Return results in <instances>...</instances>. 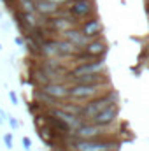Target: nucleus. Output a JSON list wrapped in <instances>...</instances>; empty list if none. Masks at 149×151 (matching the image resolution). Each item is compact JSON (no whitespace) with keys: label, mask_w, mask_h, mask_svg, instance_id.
Instances as JSON below:
<instances>
[{"label":"nucleus","mask_w":149,"mask_h":151,"mask_svg":"<svg viewBox=\"0 0 149 151\" xmlns=\"http://www.w3.org/2000/svg\"><path fill=\"white\" fill-rule=\"evenodd\" d=\"M21 144H23V150L25 151H32V141H30V137H23L21 139Z\"/></svg>","instance_id":"18"},{"label":"nucleus","mask_w":149,"mask_h":151,"mask_svg":"<svg viewBox=\"0 0 149 151\" xmlns=\"http://www.w3.org/2000/svg\"><path fill=\"white\" fill-rule=\"evenodd\" d=\"M107 151H117V150H107Z\"/></svg>","instance_id":"22"},{"label":"nucleus","mask_w":149,"mask_h":151,"mask_svg":"<svg viewBox=\"0 0 149 151\" xmlns=\"http://www.w3.org/2000/svg\"><path fill=\"white\" fill-rule=\"evenodd\" d=\"M35 11H37L39 16L49 18V16H54V14L60 11V7L54 5V4H51V2H47V0H40V2L35 4Z\"/></svg>","instance_id":"13"},{"label":"nucleus","mask_w":149,"mask_h":151,"mask_svg":"<svg viewBox=\"0 0 149 151\" xmlns=\"http://www.w3.org/2000/svg\"><path fill=\"white\" fill-rule=\"evenodd\" d=\"M0 51H2V44H0Z\"/></svg>","instance_id":"23"},{"label":"nucleus","mask_w":149,"mask_h":151,"mask_svg":"<svg viewBox=\"0 0 149 151\" xmlns=\"http://www.w3.org/2000/svg\"><path fill=\"white\" fill-rule=\"evenodd\" d=\"M69 83L67 81H53V83H47V84H44L40 90L47 95V97H51L53 100H56V102H63L65 99H69Z\"/></svg>","instance_id":"9"},{"label":"nucleus","mask_w":149,"mask_h":151,"mask_svg":"<svg viewBox=\"0 0 149 151\" xmlns=\"http://www.w3.org/2000/svg\"><path fill=\"white\" fill-rule=\"evenodd\" d=\"M14 44L19 46V47H25V37L23 35H16L14 37Z\"/></svg>","instance_id":"19"},{"label":"nucleus","mask_w":149,"mask_h":151,"mask_svg":"<svg viewBox=\"0 0 149 151\" xmlns=\"http://www.w3.org/2000/svg\"><path fill=\"white\" fill-rule=\"evenodd\" d=\"M47 2H51V4H54V5H58V7H63V5H67L69 2H72V0H47Z\"/></svg>","instance_id":"20"},{"label":"nucleus","mask_w":149,"mask_h":151,"mask_svg":"<svg viewBox=\"0 0 149 151\" xmlns=\"http://www.w3.org/2000/svg\"><path fill=\"white\" fill-rule=\"evenodd\" d=\"M109 88H112L111 83H95V84H84V83H74L69 86V99L84 104L102 93H105Z\"/></svg>","instance_id":"2"},{"label":"nucleus","mask_w":149,"mask_h":151,"mask_svg":"<svg viewBox=\"0 0 149 151\" xmlns=\"http://www.w3.org/2000/svg\"><path fill=\"white\" fill-rule=\"evenodd\" d=\"M0 19H2V11H0Z\"/></svg>","instance_id":"21"},{"label":"nucleus","mask_w":149,"mask_h":151,"mask_svg":"<svg viewBox=\"0 0 149 151\" xmlns=\"http://www.w3.org/2000/svg\"><path fill=\"white\" fill-rule=\"evenodd\" d=\"M9 100H11V104L16 107V106H19V97H18V93L14 91V90H9Z\"/></svg>","instance_id":"16"},{"label":"nucleus","mask_w":149,"mask_h":151,"mask_svg":"<svg viewBox=\"0 0 149 151\" xmlns=\"http://www.w3.org/2000/svg\"><path fill=\"white\" fill-rule=\"evenodd\" d=\"M2 139H4V144H5L7 150H12V148H14V142H12V135H11V134H4Z\"/></svg>","instance_id":"15"},{"label":"nucleus","mask_w":149,"mask_h":151,"mask_svg":"<svg viewBox=\"0 0 149 151\" xmlns=\"http://www.w3.org/2000/svg\"><path fill=\"white\" fill-rule=\"evenodd\" d=\"M7 121H9L11 130H18V128H19V121L16 119V116H9V114H7Z\"/></svg>","instance_id":"17"},{"label":"nucleus","mask_w":149,"mask_h":151,"mask_svg":"<svg viewBox=\"0 0 149 151\" xmlns=\"http://www.w3.org/2000/svg\"><path fill=\"white\" fill-rule=\"evenodd\" d=\"M148 49H149V44H148Z\"/></svg>","instance_id":"24"},{"label":"nucleus","mask_w":149,"mask_h":151,"mask_svg":"<svg viewBox=\"0 0 149 151\" xmlns=\"http://www.w3.org/2000/svg\"><path fill=\"white\" fill-rule=\"evenodd\" d=\"M67 150L72 151H107V150H117V142H114L111 137L105 139H91V141H81L72 135L70 146Z\"/></svg>","instance_id":"4"},{"label":"nucleus","mask_w":149,"mask_h":151,"mask_svg":"<svg viewBox=\"0 0 149 151\" xmlns=\"http://www.w3.org/2000/svg\"><path fill=\"white\" fill-rule=\"evenodd\" d=\"M62 39L69 40V42H70L72 46H75L79 51H82L84 46H86V42H88V39L81 34V30H79L77 27L70 28V30H67V32H63V34H62Z\"/></svg>","instance_id":"11"},{"label":"nucleus","mask_w":149,"mask_h":151,"mask_svg":"<svg viewBox=\"0 0 149 151\" xmlns=\"http://www.w3.org/2000/svg\"><path fill=\"white\" fill-rule=\"evenodd\" d=\"M119 100V95L114 88H109L105 93L88 100L82 104V113H81V119L82 121H93V118L97 116L98 113H102L105 107H109L112 104H117Z\"/></svg>","instance_id":"1"},{"label":"nucleus","mask_w":149,"mask_h":151,"mask_svg":"<svg viewBox=\"0 0 149 151\" xmlns=\"http://www.w3.org/2000/svg\"><path fill=\"white\" fill-rule=\"evenodd\" d=\"M58 107H62L63 111H67V113L74 114L77 118H81V113H82V104H79V102H60V106Z\"/></svg>","instance_id":"14"},{"label":"nucleus","mask_w":149,"mask_h":151,"mask_svg":"<svg viewBox=\"0 0 149 151\" xmlns=\"http://www.w3.org/2000/svg\"><path fill=\"white\" fill-rule=\"evenodd\" d=\"M63 9L79 25L81 21H84L91 16H97V0H72L67 5H63Z\"/></svg>","instance_id":"3"},{"label":"nucleus","mask_w":149,"mask_h":151,"mask_svg":"<svg viewBox=\"0 0 149 151\" xmlns=\"http://www.w3.org/2000/svg\"><path fill=\"white\" fill-rule=\"evenodd\" d=\"M107 128H102L91 121H82L77 128L74 130V137L75 139H81V141H91V139H105L109 137Z\"/></svg>","instance_id":"7"},{"label":"nucleus","mask_w":149,"mask_h":151,"mask_svg":"<svg viewBox=\"0 0 149 151\" xmlns=\"http://www.w3.org/2000/svg\"><path fill=\"white\" fill-rule=\"evenodd\" d=\"M117 118H119V104H112L109 107H105L102 113L97 114L91 123H95V125H98L102 128H109L117 121Z\"/></svg>","instance_id":"10"},{"label":"nucleus","mask_w":149,"mask_h":151,"mask_svg":"<svg viewBox=\"0 0 149 151\" xmlns=\"http://www.w3.org/2000/svg\"><path fill=\"white\" fill-rule=\"evenodd\" d=\"M107 51H109V44H107V40H105L104 35H102V37H97V39L88 40L86 46H84V49H82V53H79L74 60L79 63V62H84V60H98V58H105Z\"/></svg>","instance_id":"5"},{"label":"nucleus","mask_w":149,"mask_h":151,"mask_svg":"<svg viewBox=\"0 0 149 151\" xmlns=\"http://www.w3.org/2000/svg\"><path fill=\"white\" fill-rule=\"evenodd\" d=\"M0 123H2V119H0Z\"/></svg>","instance_id":"25"},{"label":"nucleus","mask_w":149,"mask_h":151,"mask_svg":"<svg viewBox=\"0 0 149 151\" xmlns=\"http://www.w3.org/2000/svg\"><path fill=\"white\" fill-rule=\"evenodd\" d=\"M77 28L81 30V34L88 39V40L102 37V34H104V23H102V19L98 16H91V18L81 21L77 25Z\"/></svg>","instance_id":"8"},{"label":"nucleus","mask_w":149,"mask_h":151,"mask_svg":"<svg viewBox=\"0 0 149 151\" xmlns=\"http://www.w3.org/2000/svg\"><path fill=\"white\" fill-rule=\"evenodd\" d=\"M37 134H39V139H40L46 146H49V148H54L56 141H62V142H63V139H62V137L56 134V130H54V128H51L49 125H46V127L39 128Z\"/></svg>","instance_id":"12"},{"label":"nucleus","mask_w":149,"mask_h":151,"mask_svg":"<svg viewBox=\"0 0 149 151\" xmlns=\"http://www.w3.org/2000/svg\"><path fill=\"white\" fill-rule=\"evenodd\" d=\"M90 74H107V63L105 58H98V60H84L79 62L75 67L69 70V79L72 77H81V76H90Z\"/></svg>","instance_id":"6"}]
</instances>
